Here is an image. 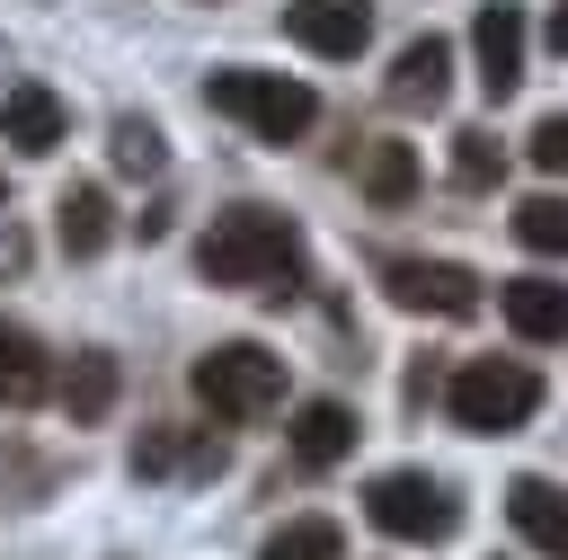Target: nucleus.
<instances>
[{
    "mask_svg": "<svg viewBox=\"0 0 568 560\" xmlns=\"http://www.w3.org/2000/svg\"><path fill=\"white\" fill-rule=\"evenodd\" d=\"M444 89H453V44H444V36H408L399 62H390V107H408V116L426 107V116H435Z\"/></svg>",
    "mask_w": 568,
    "mask_h": 560,
    "instance_id": "obj_14",
    "label": "nucleus"
},
{
    "mask_svg": "<svg viewBox=\"0 0 568 560\" xmlns=\"http://www.w3.org/2000/svg\"><path fill=\"white\" fill-rule=\"evenodd\" d=\"M541 44H550V53L568 62V0H550V27H541Z\"/></svg>",
    "mask_w": 568,
    "mask_h": 560,
    "instance_id": "obj_25",
    "label": "nucleus"
},
{
    "mask_svg": "<svg viewBox=\"0 0 568 560\" xmlns=\"http://www.w3.org/2000/svg\"><path fill=\"white\" fill-rule=\"evenodd\" d=\"M524 44H532V27H524L515 0H488L470 18V62H479V89L488 98H515L524 89Z\"/></svg>",
    "mask_w": 568,
    "mask_h": 560,
    "instance_id": "obj_8",
    "label": "nucleus"
},
{
    "mask_svg": "<svg viewBox=\"0 0 568 560\" xmlns=\"http://www.w3.org/2000/svg\"><path fill=\"white\" fill-rule=\"evenodd\" d=\"M515 240L532 258H568V196H524L515 204Z\"/></svg>",
    "mask_w": 568,
    "mask_h": 560,
    "instance_id": "obj_21",
    "label": "nucleus"
},
{
    "mask_svg": "<svg viewBox=\"0 0 568 560\" xmlns=\"http://www.w3.org/2000/svg\"><path fill=\"white\" fill-rule=\"evenodd\" d=\"M231 453H222V436H204V427H151L142 444H133V480H169V471H186V480H213Z\"/></svg>",
    "mask_w": 568,
    "mask_h": 560,
    "instance_id": "obj_12",
    "label": "nucleus"
},
{
    "mask_svg": "<svg viewBox=\"0 0 568 560\" xmlns=\"http://www.w3.org/2000/svg\"><path fill=\"white\" fill-rule=\"evenodd\" d=\"M364 516H373V533H390V542H453V533H462V498H453V480L408 471V462L364 480Z\"/></svg>",
    "mask_w": 568,
    "mask_h": 560,
    "instance_id": "obj_5",
    "label": "nucleus"
},
{
    "mask_svg": "<svg viewBox=\"0 0 568 560\" xmlns=\"http://www.w3.org/2000/svg\"><path fill=\"white\" fill-rule=\"evenodd\" d=\"M53 240L71 249V258H98L106 240H115V204H106V187H62V204H53Z\"/></svg>",
    "mask_w": 568,
    "mask_h": 560,
    "instance_id": "obj_17",
    "label": "nucleus"
},
{
    "mask_svg": "<svg viewBox=\"0 0 568 560\" xmlns=\"http://www.w3.org/2000/svg\"><path fill=\"white\" fill-rule=\"evenodd\" d=\"M53 391V364H44V338L27 320H0V409H36Z\"/></svg>",
    "mask_w": 568,
    "mask_h": 560,
    "instance_id": "obj_15",
    "label": "nucleus"
},
{
    "mask_svg": "<svg viewBox=\"0 0 568 560\" xmlns=\"http://www.w3.org/2000/svg\"><path fill=\"white\" fill-rule=\"evenodd\" d=\"M497 311H506L515 338L568 347V284H559V276H515V284H497Z\"/></svg>",
    "mask_w": 568,
    "mask_h": 560,
    "instance_id": "obj_13",
    "label": "nucleus"
},
{
    "mask_svg": "<svg viewBox=\"0 0 568 560\" xmlns=\"http://www.w3.org/2000/svg\"><path fill=\"white\" fill-rule=\"evenodd\" d=\"M257 560H346V524L337 516H284L257 542Z\"/></svg>",
    "mask_w": 568,
    "mask_h": 560,
    "instance_id": "obj_19",
    "label": "nucleus"
},
{
    "mask_svg": "<svg viewBox=\"0 0 568 560\" xmlns=\"http://www.w3.org/2000/svg\"><path fill=\"white\" fill-rule=\"evenodd\" d=\"M524 151H532V169H550V178H568V116H541Z\"/></svg>",
    "mask_w": 568,
    "mask_h": 560,
    "instance_id": "obj_23",
    "label": "nucleus"
},
{
    "mask_svg": "<svg viewBox=\"0 0 568 560\" xmlns=\"http://www.w3.org/2000/svg\"><path fill=\"white\" fill-rule=\"evenodd\" d=\"M18 267H27V231H18V222H0V276H18Z\"/></svg>",
    "mask_w": 568,
    "mask_h": 560,
    "instance_id": "obj_24",
    "label": "nucleus"
},
{
    "mask_svg": "<svg viewBox=\"0 0 568 560\" xmlns=\"http://www.w3.org/2000/svg\"><path fill=\"white\" fill-rule=\"evenodd\" d=\"M506 524H515L541 560H568V489H559V480L515 471V480H506Z\"/></svg>",
    "mask_w": 568,
    "mask_h": 560,
    "instance_id": "obj_9",
    "label": "nucleus"
},
{
    "mask_svg": "<svg viewBox=\"0 0 568 560\" xmlns=\"http://www.w3.org/2000/svg\"><path fill=\"white\" fill-rule=\"evenodd\" d=\"M106 151H115V169H124V178H160V160H169V142H160V124H151V116H115Z\"/></svg>",
    "mask_w": 568,
    "mask_h": 560,
    "instance_id": "obj_22",
    "label": "nucleus"
},
{
    "mask_svg": "<svg viewBox=\"0 0 568 560\" xmlns=\"http://www.w3.org/2000/svg\"><path fill=\"white\" fill-rule=\"evenodd\" d=\"M284 36L320 62H355L373 44V0H284Z\"/></svg>",
    "mask_w": 568,
    "mask_h": 560,
    "instance_id": "obj_7",
    "label": "nucleus"
},
{
    "mask_svg": "<svg viewBox=\"0 0 568 560\" xmlns=\"http://www.w3.org/2000/svg\"><path fill=\"white\" fill-rule=\"evenodd\" d=\"M373 276H382V293L399 311H435V320H470L479 311V276L462 258H382Z\"/></svg>",
    "mask_w": 568,
    "mask_h": 560,
    "instance_id": "obj_6",
    "label": "nucleus"
},
{
    "mask_svg": "<svg viewBox=\"0 0 568 560\" xmlns=\"http://www.w3.org/2000/svg\"><path fill=\"white\" fill-rule=\"evenodd\" d=\"M497 178H506V142H497L488 124H462V133H453V187L488 196Z\"/></svg>",
    "mask_w": 568,
    "mask_h": 560,
    "instance_id": "obj_20",
    "label": "nucleus"
},
{
    "mask_svg": "<svg viewBox=\"0 0 568 560\" xmlns=\"http://www.w3.org/2000/svg\"><path fill=\"white\" fill-rule=\"evenodd\" d=\"M204 107L231 116V124H248L257 142H302V133L320 124V98H311L302 80H284V71H257V62L204 71Z\"/></svg>",
    "mask_w": 568,
    "mask_h": 560,
    "instance_id": "obj_2",
    "label": "nucleus"
},
{
    "mask_svg": "<svg viewBox=\"0 0 568 560\" xmlns=\"http://www.w3.org/2000/svg\"><path fill=\"white\" fill-rule=\"evenodd\" d=\"M444 409H453L462 436H515V427H532V409H541V373L515 364V356H470V364H453Z\"/></svg>",
    "mask_w": 568,
    "mask_h": 560,
    "instance_id": "obj_3",
    "label": "nucleus"
},
{
    "mask_svg": "<svg viewBox=\"0 0 568 560\" xmlns=\"http://www.w3.org/2000/svg\"><path fill=\"white\" fill-rule=\"evenodd\" d=\"M195 267H204V284H222V293H302V231L275 213V204H231V213H213L204 222V240H195Z\"/></svg>",
    "mask_w": 568,
    "mask_h": 560,
    "instance_id": "obj_1",
    "label": "nucleus"
},
{
    "mask_svg": "<svg viewBox=\"0 0 568 560\" xmlns=\"http://www.w3.org/2000/svg\"><path fill=\"white\" fill-rule=\"evenodd\" d=\"M62 133H71V116H62V98H53L44 80H18V89H0V142H9V151L44 160V151H62Z\"/></svg>",
    "mask_w": 568,
    "mask_h": 560,
    "instance_id": "obj_10",
    "label": "nucleus"
},
{
    "mask_svg": "<svg viewBox=\"0 0 568 560\" xmlns=\"http://www.w3.org/2000/svg\"><path fill=\"white\" fill-rule=\"evenodd\" d=\"M115 382H124L115 356H106V347H80V356L62 364V382H53V391H62V418H71V427H98V418L115 409Z\"/></svg>",
    "mask_w": 568,
    "mask_h": 560,
    "instance_id": "obj_16",
    "label": "nucleus"
},
{
    "mask_svg": "<svg viewBox=\"0 0 568 560\" xmlns=\"http://www.w3.org/2000/svg\"><path fill=\"white\" fill-rule=\"evenodd\" d=\"M355 436H364V427H355V409H346V400H302V409H293V427H284V444H293V462H302V471H337V462L355 453Z\"/></svg>",
    "mask_w": 568,
    "mask_h": 560,
    "instance_id": "obj_11",
    "label": "nucleus"
},
{
    "mask_svg": "<svg viewBox=\"0 0 568 560\" xmlns=\"http://www.w3.org/2000/svg\"><path fill=\"white\" fill-rule=\"evenodd\" d=\"M186 382H195V400H204L222 427H248V418H266V409L284 400V356L257 347V338H222V347L195 356Z\"/></svg>",
    "mask_w": 568,
    "mask_h": 560,
    "instance_id": "obj_4",
    "label": "nucleus"
},
{
    "mask_svg": "<svg viewBox=\"0 0 568 560\" xmlns=\"http://www.w3.org/2000/svg\"><path fill=\"white\" fill-rule=\"evenodd\" d=\"M0 213H9V178H0Z\"/></svg>",
    "mask_w": 568,
    "mask_h": 560,
    "instance_id": "obj_26",
    "label": "nucleus"
},
{
    "mask_svg": "<svg viewBox=\"0 0 568 560\" xmlns=\"http://www.w3.org/2000/svg\"><path fill=\"white\" fill-rule=\"evenodd\" d=\"M355 187H364L382 213H399V204L417 196V151H408V142H390V133H382V142H364V151H355Z\"/></svg>",
    "mask_w": 568,
    "mask_h": 560,
    "instance_id": "obj_18",
    "label": "nucleus"
}]
</instances>
